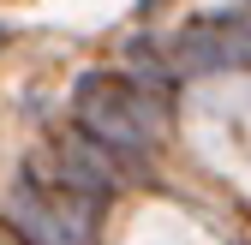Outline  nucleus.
<instances>
[{
	"mask_svg": "<svg viewBox=\"0 0 251 245\" xmlns=\"http://www.w3.org/2000/svg\"><path fill=\"white\" fill-rule=\"evenodd\" d=\"M192 144L215 173H227L239 192H251V84L245 78H215L192 96Z\"/></svg>",
	"mask_w": 251,
	"mask_h": 245,
	"instance_id": "obj_1",
	"label": "nucleus"
},
{
	"mask_svg": "<svg viewBox=\"0 0 251 245\" xmlns=\"http://www.w3.org/2000/svg\"><path fill=\"white\" fill-rule=\"evenodd\" d=\"M126 245H215L198 221H185L179 209H168V203H150V209H138V221L126 227Z\"/></svg>",
	"mask_w": 251,
	"mask_h": 245,
	"instance_id": "obj_2",
	"label": "nucleus"
}]
</instances>
